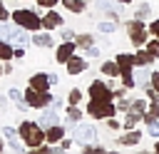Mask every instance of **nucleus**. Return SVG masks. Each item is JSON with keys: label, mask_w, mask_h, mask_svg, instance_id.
Masks as SVG:
<instances>
[{"label": "nucleus", "mask_w": 159, "mask_h": 154, "mask_svg": "<svg viewBox=\"0 0 159 154\" xmlns=\"http://www.w3.org/2000/svg\"><path fill=\"white\" fill-rule=\"evenodd\" d=\"M20 137H22V142L27 144V147H40L42 142H45V132H42V127L37 124V122H30V119H25V122H20Z\"/></svg>", "instance_id": "obj_1"}, {"label": "nucleus", "mask_w": 159, "mask_h": 154, "mask_svg": "<svg viewBox=\"0 0 159 154\" xmlns=\"http://www.w3.org/2000/svg\"><path fill=\"white\" fill-rule=\"evenodd\" d=\"M117 67H119V75H122V82L124 87H134V75H132V67H134V55H127V52H119L117 55Z\"/></svg>", "instance_id": "obj_2"}, {"label": "nucleus", "mask_w": 159, "mask_h": 154, "mask_svg": "<svg viewBox=\"0 0 159 154\" xmlns=\"http://www.w3.org/2000/svg\"><path fill=\"white\" fill-rule=\"evenodd\" d=\"M12 20L20 27H25V30H40L42 27V17H37L35 10H15L12 12Z\"/></svg>", "instance_id": "obj_3"}, {"label": "nucleus", "mask_w": 159, "mask_h": 154, "mask_svg": "<svg viewBox=\"0 0 159 154\" xmlns=\"http://www.w3.org/2000/svg\"><path fill=\"white\" fill-rule=\"evenodd\" d=\"M25 102H27V107H35V109H42V107H47V104H52V94L45 89V92H40V89H35V87H30L27 92H25Z\"/></svg>", "instance_id": "obj_4"}, {"label": "nucleus", "mask_w": 159, "mask_h": 154, "mask_svg": "<svg viewBox=\"0 0 159 154\" xmlns=\"http://www.w3.org/2000/svg\"><path fill=\"white\" fill-rule=\"evenodd\" d=\"M87 112H89L94 119H109V117H114L117 107H114L112 102H97V99H92L89 107H87Z\"/></svg>", "instance_id": "obj_5"}, {"label": "nucleus", "mask_w": 159, "mask_h": 154, "mask_svg": "<svg viewBox=\"0 0 159 154\" xmlns=\"http://www.w3.org/2000/svg\"><path fill=\"white\" fill-rule=\"evenodd\" d=\"M0 37L7 40V42H27V35H25V27H20L17 22L15 25H0Z\"/></svg>", "instance_id": "obj_6"}, {"label": "nucleus", "mask_w": 159, "mask_h": 154, "mask_svg": "<svg viewBox=\"0 0 159 154\" xmlns=\"http://www.w3.org/2000/svg\"><path fill=\"white\" fill-rule=\"evenodd\" d=\"M89 97L92 99H97V102H112V97H114V89L107 84V82H92L89 84Z\"/></svg>", "instance_id": "obj_7"}, {"label": "nucleus", "mask_w": 159, "mask_h": 154, "mask_svg": "<svg viewBox=\"0 0 159 154\" xmlns=\"http://www.w3.org/2000/svg\"><path fill=\"white\" fill-rule=\"evenodd\" d=\"M127 32H129V40H132V45H144L147 42V30H144V25H142V20H132V22H127Z\"/></svg>", "instance_id": "obj_8"}, {"label": "nucleus", "mask_w": 159, "mask_h": 154, "mask_svg": "<svg viewBox=\"0 0 159 154\" xmlns=\"http://www.w3.org/2000/svg\"><path fill=\"white\" fill-rule=\"evenodd\" d=\"M75 137H77V142H94L97 139V127L94 124H77Z\"/></svg>", "instance_id": "obj_9"}, {"label": "nucleus", "mask_w": 159, "mask_h": 154, "mask_svg": "<svg viewBox=\"0 0 159 154\" xmlns=\"http://www.w3.org/2000/svg\"><path fill=\"white\" fill-rule=\"evenodd\" d=\"M75 47H77V42H70V40H65V42L57 47V52H55L57 62H65V65H67V60L75 55Z\"/></svg>", "instance_id": "obj_10"}, {"label": "nucleus", "mask_w": 159, "mask_h": 154, "mask_svg": "<svg viewBox=\"0 0 159 154\" xmlns=\"http://www.w3.org/2000/svg\"><path fill=\"white\" fill-rule=\"evenodd\" d=\"M60 122V114H57V109L52 107V109H45V112H40V119H37V124L40 127H52V124H57Z\"/></svg>", "instance_id": "obj_11"}, {"label": "nucleus", "mask_w": 159, "mask_h": 154, "mask_svg": "<svg viewBox=\"0 0 159 154\" xmlns=\"http://www.w3.org/2000/svg\"><path fill=\"white\" fill-rule=\"evenodd\" d=\"M30 87H35V89H40V92L50 89L52 84H50V77H47V72H37V75H32V77H30Z\"/></svg>", "instance_id": "obj_12"}, {"label": "nucleus", "mask_w": 159, "mask_h": 154, "mask_svg": "<svg viewBox=\"0 0 159 154\" xmlns=\"http://www.w3.org/2000/svg\"><path fill=\"white\" fill-rule=\"evenodd\" d=\"M62 22H65V20H62V15H60V12H55V10H50V12L42 17V27H45V30H55V27H60Z\"/></svg>", "instance_id": "obj_13"}, {"label": "nucleus", "mask_w": 159, "mask_h": 154, "mask_svg": "<svg viewBox=\"0 0 159 154\" xmlns=\"http://www.w3.org/2000/svg\"><path fill=\"white\" fill-rule=\"evenodd\" d=\"M84 70H87V60H84V57H75V55H72V57L67 60V72H70V75H80V72H84Z\"/></svg>", "instance_id": "obj_14"}, {"label": "nucleus", "mask_w": 159, "mask_h": 154, "mask_svg": "<svg viewBox=\"0 0 159 154\" xmlns=\"http://www.w3.org/2000/svg\"><path fill=\"white\" fill-rule=\"evenodd\" d=\"M65 137V129L60 127V124H52V127H47V132H45V142H60Z\"/></svg>", "instance_id": "obj_15"}, {"label": "nucleus", "mask_w": 159, "mask_h": 154, "mask_svg": "<svg viewBox=\"0 0 159 154\" xmlns=\"http://www.w3.org/2000/svg\"><path fill=\"white\" fill-rule=\"evenodd\" d=\"M152 62H154V57L149 55V50H139V52L134 55V65H137V67H149Z\"/></svg>", "instance_id": "obj_16"}, {"label": "nucleus", "mask_w": 159, "mask_h": 154, "mask_svg": "<svg viewBox=\"0 0 159 154\" xmlns=\"http://www.w3.org/2000/svg\"><path fill=\"white\" fill-rule=\"evenodd\" d=\"M139 139H142V132H139V129H132L129 134L119 137V144H124V147H134V144H139Z\"/></svg>", "instance_id": "obj_17"}, {"label": "nucleus", "mask_w": 159, "mask_h": 154, "mask_svg": "<svg viewBox=\"0 0 159 154\" xmlns=\"http://www.w3.org/2000/svg\"><path fill=\"white\" fill-rule=\"evenodd\" d=\"M7 97H10V99H12V102H15L20 109H25V107H27V102H25V92H20L17 87H12V89L7 92Z\"/></svg>", "instance_id": "obj_18"}, {"label": "nucleus", "mask_w": 159, "mask_h": 154, "mask_svg": "<svg viewBox=\"0 0 159 154\" xmlns=\"http://www.w3.org/2000/svg\"><path fill=\"white\" fill-rule=\"evenodd\" d=\"M144 122H154V119H159V102H152L147 109H144Z\"/></svg>", "instance_id": "obj_19"}, {"label": "nucleus", "mask_w": 159, "mask_h": 154, "mask_svg": "<svg viewBox=\"0 0 159 154\" xmlns=\"http://www.w3.org/2000/svg\"><path fill=\"white\" fill-rule=\"evenodd\" d=\"M32 42H35L37 47H52V37H50L47 32H37V35L32 37Z\"/></svg>", "instance_id": "obj_20"}, {"label": "nucleus", "mask_w": 159, "mask_h": 154, "mask_svg": "<svg viewBox=\"0 0 159 154\" xmlns=\"http://www.w3.org/2000/svg\"><path fill=\"white\" fill-rule=\"evenodd\" d=\"M67 122H72V124L82 122V109H80L77 104H70V109H67Z\"/></svg>", "instance_id": "obj_21"}, {"label": "nucleus", "mask_w": 159, "mask_h": 154, "mask_svg": "<svg viewBox=\"0 0 159 154\" xmlns=\"http://www.w3.org/2000/svg\"><path fill=\"white\" fill-rule=\"evenodd\" d=\"M102 72H104L107 77H117V75H119V67H117V60H112V62H104V65H102Z\"/></svg>", "instance_id": "obj_22"}, {"label": "nucleus", "mask_w": 159, "mask_h": 154, "mask_svg": "<svg viewBox=\"0 0 159 154\" xmlns=\"http://www.w3.org/2000/svg\"><path fill=\"white\" fill-rule=\"evenodd\" d=\"M134 82H139L142 87H149V84H152V72H147V70L142 67V70H139V75L134 77Z\"/></svg>", "instance_id": "obj_23"}, {"label": "nucleus", "mask_w": 159, "mask_h": 154, "mask_svg": "<svg viewBox=\"0 0 159 154\" xmlns=\"http://www.w3.org/2000/svg\"><path fill=\"white\" fill-rule=\"evenodd\" d=\"M12 52H15V50L10 47V42L0 37V60H10V57H12Z\"/></svg>", "instance_id": "obj_24"}, {"label": "nucleus", "mask_w": 159, "mask_h": 154, "mask_svg": "<svg viewBox=\"0 0 159 154\" xmlns=\"http://www.w3.org/2000/svg\"><path fill=\"white\" fill-rule=\"evenodd\" d=\"M139 117H142L139 112H132V109H129V114H127V119H124V129H134L137 122H139Z\"/></svg>", "instance_id": "obj_25"}, {"label": "nucleus", "mask_w": 159, "mask_h": 154, "mask_svg": "<svg viewBox=\"0 0 159 154\" xmlns=\"http://www.w3.org/2000/svg\"><path fill=\"white\" fill-rule=\"evenodd\" d=\"M62 5H65L67 10H72V12H82V10H84V2H82V0H62Z\"/></svg>", "instance_id": "obj_26"}, {"label": "nucleus", "mask_w": 159, "mask_h": 154, "mask_svg": "<svg viewBox=\"0 0 159 154\" xmlns=\"http://www.w3.org/2000/svg\"><path fill=\"white\" fill-rule=\"evenodd\" d=\"M97 27H99V32H114L117 30V22H112V20H102V22H97Z\"/></svg>", "instance_id": "obj_27"}, {"label": "nucleus", "mask_w": 159, "mask_h": 154, "mask_svg": "<svg viewBox=\"0 0 159 154\" xmlns=\"http://www.w3.org/2000/svg\"><path fill=\"white\" fill-rule=\"evenodd\" d=\"M75 42H77V47H89V45L94 42V37L84 32V35H77V40H75Z\"/></svg>", "instance_id": "obj_28"}, {"label": "nucleus", "mask_w": 159, "mask_h": 154, "mask_svg": "<svg viewBox=\"0 0 159 154\" xmlns=\"http://www.w3.org/2000/svg\"><path fill=\"white\" fill-rule=\"evenodd\" d=\"M147 107H149V104H147V99H134L129 109H132V112H139V114H144V109H147Z\"/></svg>", "instance_id": "obj_29"}, {"label": "nucleus", "mask_w": 159, "mask_h": 154, "mask_svg": "<svg viewBox=\"0 0 159 154\" xmlns=\"http://www.w3.org/2000/svg\"><path fill=\"white\" fill-rule=\"evenodd\" d=\"M67 102H70V104H80V102H82V92H80V89H72V92L67 94Z\"/></svg>", "instance_id": "obj_30"}, {"label": "nucleus", "mask_w": 159, "mask_h": 154, "mask_svg": "<svg viewBox=\"0 0 159 154\" xmlns=\"http://www.w3.org/2000/svg\"><path fill=\"white\" fill-rule=\"evenodd\" d=\"M147 50H149V55L157 60V57H159V40H152V42H147Z\"/></svg>", "instance_id": "obj_31"}, {"label": "nucleus", "mask_w": 159, "mask_h": 154, "mask_svg": "<svg viewBox=\"0 0 159 154\" xmlns=\"http://www.w3.org/2000/svg\"><path fill=\"white\" fill-rule=\"evenodd\" d=\"M149 10H152V7H149V2H142V5H139V10H137V20H144V17L149 15Z\"/></svg>", "instance_id": "obj_32"}, {"label": "nucleus", "mask_w": 159, "mask_h": 154, "mask_svg": "<svg viewBox=\"0 0 159 154\" xmlns=\"http://www.w3.org/2000/svg\"><path fill=\"white\" fill-rule=\"evenodd\" d=\"M99 7H102L104 12H109V15H114V7H112V0H99Z\"/></svg>", "instance_id": "obj_33"}, {"label": "nucleus", "mask_w": 159, "mask_h": 154, "mask_svg": "<svg viewBox=\"0 0 159 154\" xmlns=\"http://www.w3.org/2000/svg\"><path fill=\"white\" fill-rule=\"evenodd\" d=\"M2 134H5L7 139H17V132H15L12 127H2Z\"/></svg>", "instance_id": "obj_34"}, {"label": "nucleus", "mask_w": 159, "mask_h": 154, "mask_svg": "<svg viewBox=\"0 0 159 154\" xmlns=\"http://www.w3.org/2000/svg\"><path fill=\"white\" fill-rule=\"evenodd\" d=\"M149 134H152V137H159V122H157V119L149 122Z\"/></svg>", "instance_id": "obj_35"}, {"label": "nucleus", "mask_w": 159, "mask_h": 154, "mask_svg": "<svg viewBox=\"0 0 159 154\" xmlns=\"http://www.w3.org/2000/svg\"><path fill=\"white\" fill-rule=\"evenodd\" d=\"M57 2H60V0H37V5H40V7H55Z\"/></svg>", "instance_id": "obj_36"}, {"label": "nucleus", "mask_w": 159, "mask_h": 154, "mask_svg": "<svg viewBox=\"0 0 159 154\" xmlns=\"http://www.w3.org/2000/svg\"><path fill=\"white\" fill-rule=\"evenodd\" d=\"M129 107H132V99H119V109L122 112H129Z\"/></svg>", "instance_id": "obj_37"}, {"label": "nucleus", "mask_w": 159, "mask_h": 154, "mask_svg": "<svg viewBox=\"0 0 159 154\" xmlns=\"http://www.w3.org/2000/svg\"><path fill=\"white\" fill-rule=\"evenodd\" d=\"M87 55H89V57H99V47L89 45V47H87Z\"/></svg>", "instance_id": "obj_38"}, {"label": "nucleus", "mask_w": 159, "mask_h": 154, "mask_svg": "<svg viewBox=\"0 0 159 154\" xmlns=\"http://www.w3.org/2000/svg\"><path fill=\"white\" fill-rule=\"evenodd\" d=\"M149 30H152V35H154V37H159V20H154V22L149 25Z\"/></svg>", "instance_id": "obj_39"}, {"label": "nucleus", "mask_w": 159, "mask_h": 154, "mask_svg": "<svg viewBox=\"0 0 159 154\" xmlns=\"http://www.w3.org/2000/svg\"><path fill=\"white\" fill-rule=\"evenodd\" d=\"M7 17H10V12H7V10H5V5L0 2V22H5Z\"/></svg>", "instance_id": "obj_40"}, {"label": "nucleus", "mask_w": 159, "mask_h": 154, "mask_svg": "<svg viewBox=\"0 0 159 154\" xmlns=\"http://www.w3.org/2000/svg\"><path fill=\"white\" fill-rule=\"evenodd\" d=\"M152 87L159 92V72H152Z\"/></svg>", "instance_id": "obj_41"}, {"label": "nucleus", "mask_w": 159, "mask_h": 154, "mask_svg": "<svg viewBox=\"0 0 159 154\" xmlns=\"http://www.w3.org/2000/svg\"><path fill=\"white\" fill-rule=\"evenodd\" d=\"M47 77H50V84H60V77H57V75H52V72H47Z\"/></svg>", "instance_id": "obj_42"}, {"label": "nucleus", "mask_w": 159, "mask_h": 154, "mask_svg": "<svg viewBox=\"0 0 159 154\" xmlns=\"http://www.w3.org/2000/svg\"><path fill=\"white\" fill-rule=\"evenodd\" d=\"M70 147H72V142H70V139H65V137H62V144H60V149H70Z\"/></svg>", "instance_id": "obj_43"}, {"label": "nucleus", "mask_w": 159, "mask_h": 154, "mask_svg": "<svg viewBox=\"0 0 159 154\" xmlns=\"http://www.w3.org/2000/svg\"><path fill=\"white\" fill-rule=\"evenodd\" d=\"M62 40H72V30H62Z\"/></svg>", "instance_id": "obj_44"}, {"label": "nucleus", "mask_w": 159, "mask_h": 154, "mask_svg": "<svg viewBox=\"0 0 159 154\" xmlns=\"http://www.w3.org/2000/svg\"><path fill=\"white\" fill-rule=\"evenodd\" d=\"M12 57H25V50H22V47H17V50L12 52Z\"/></svg>", "instance_id": "obj_45"}, {"label": "nucleus", "mask_w": 159, "mask_h": 154, "mask_svg": "<svg viewBox=\"0 0 159 154\" xmlns=\"http://www.w3.org/2000/svg\"><path fill=\"white\" fill-rule=\"evenodd\" d=\"M5 104H7V97H5V94H0V107H5Z\"/></svg>", "instance_id": "obj_46"}, {"label": "nucleus", "mask_w": 159, "mask_h": 154, "mask_svg": "<svg viewBox=\"0 0 159 154\" xmlns=\"http://www.w3.org/2000/svg\"><path fill=\"white\" fill-rule=\"evenodd\" d=\"M154 152H159V142H157V144H154Z\"/></svg>", "instance_id": "obj_47"}, {"label": "nucleus", "mask_w": 159, "mask_h": 154, "mask_svg": "<svg viewBox=\"0 0 159 154\" xmlns=\"http://www.w3.org/2000/svg\"><path fill=\"white\" fill-rule=\"evenodd\" d=\"M119 2H122V5H127V2H132V0H119Z\"/></svg>", "instance_id": "obj_48"}, {"label": "nucleus", "mask_w": 159, "mask_h": 154, "mask_svg": "<svg viewBox=\"0 0 159 154\" xmlns=\"http://www.w3.org/2000/svg\"><path fill=\"white\" fill-rule=\"evenodd\" d=\"M0 152H2V142H0Z\"/></svg>", "instance_id": "obj_49"}, {"label": "nucleus", "mask_w": 159, "mask_h": 154, "mask_svg": "<svg viewBox=\"0 0 159 154\" xmlns=\"http://www.w3.org/2000/svg\"><path fill=\"white\" fill-rule=\"evenodd\" d=\"M0 72H2V67H0Z\"/></svg>", "instance_id": "obj_50"}]
</instances>
